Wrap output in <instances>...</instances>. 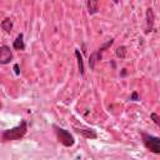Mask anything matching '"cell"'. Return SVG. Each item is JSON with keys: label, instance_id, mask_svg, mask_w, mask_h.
Segmentation results:
<instances>
[{"label": "cell", "instance_id": "9a60e30c", "mask_svg": "<svg viewBox=\"0 0 160 160\" xmlns=\"http://www.w3.org/2000/svg\"><path fill=\"white\" fill-rule=\"evenodd\" d=\"M14 70H15V74H16V75H19V74H20V70H19V64H15V65H14Z\"/></svg>", "mask_w": 160, "mask_h": 160}, {"label": "cell", "instance_id": "ba28073f", "mask_svg": "<svg viewBox=\"0 0 160 160\" xmlns=\"http://www.w3.org/2000/svg\"><path fill=\"white\" fill-rule=\"evenodd\" d=\"M12 48H14L15 50H19V51L25 50V41H24V34H22V32H20V34L15 38V40H14V42H12Z\"/></svg>", "mask_w": 160, "mask_h": 160}, {"label": "cell", "instance_id": "30bf717a", "mask_svg": "<svg viewBox=\"0 0 160 160\" xmlns=\"http://www.w3.org/2000/svg\"><path fill=\"white\" fill-rule=\"evenodd\" d=\"M75 58L78 60V68H79V72L81 76H84L85 74V66H84V59H82V54L80 52L79 49H75Z\"/></svg>", "mask_w": 160, "mask_h": 160}, {"label": "cell", "instance_id": "277c9868", "mask_svg": "<svg viewBox=\"0 0 160 160\" xmlns=\"http://www.w3.org/2000/svg\"><path fill=\"white\" fill-rule=\"evenodd\" d=\"M112 44H114V39L111 38V39L106 40V41H105V42H104L99 49H96L94 52H91V54H90V56H89V66H90V69H91V70H94V69H95V65H96V62H99V61L101 60L104 51H105V50H108Z\"/></svg>", "mask_w": 160, "mask_h": 160}, {"label": "cell", "instance_id": "5bb4252c", "mask_svg": "<svg viewBox=\"0 0 160 160\" xmlns=\"http://www.w3.org/2000/svg\"><path fill=\"white\" fill-rule=\"evenodd\" d=\"M129 100H131V101H139V100H140V95H139V92H138L136 90H134V91L131 92Z\"/></svg>", "mask_w": 160, "mask_h": 160}, {"label": "cell", "instance_id": "e0dca14e", "mask_svg": "<svg viewBox=\"0 0 160 160\" xmlns=\"http://www.w3.org/2000/svg\"><path fill=\"white\" fill-rule=\"evenodd\" d=\"M112 2H114V4H116V5H118V4H119V0H112Z\"/></svg>", "mask_w": 160, "mask_h": 160}, {"label": "cell", "instance_id": "2e32d148", "mask_svg": "<svg viewBox=\"0 0 160 160\" xmlns=\"http://www.w3.org/2000/svg\"><path fill=\"white\" fill-rule=\"evenodd\" d=\"M126 75V69H122V71H121V76H125Z\"/></svg>", "mask_w": 160, "mask_h": 160}, {"label": "cell", "instance_id": "7a4b0ae2", "mask_svg": "<svg viewBox=\"0 0 160 160\" xmlns=\"http://www.w3.org/2000/svg\"><path fill=\"white\" fill-rule=\"evenodd\" d=\"M52 129L55 131V135L58 138V141L61 145H64L65 148H71V146L75 145V138H74V135L69 130H66L64 128H60L56 124H52Z\"/></svg>", "mask_w": 160, "mask_h": 160}, {"label": "cell", "instance_id": "8992f818", "mask_svg": "<svg viewBox=\"0 0 160 160\" xmlns=\"http://www.w3.org/2000/svg\"><path fill=\"white\" fill-rule=\"evenodd\" d=\"M154 24H155V15L151 8L146 9L145 12V34H150L154 31Z\"/></svg>", "mask_w": 160, "mask_h": 160}, {"label": "cell", "instance_id": "4fadbf2b", "mask_svg": "<svg viewBox=\"0 0 160 160\" xmlns=\"http://www.w3.org/2000/svg\"><path fill=\"white\" fill-rule=\"evenodd\" d=\"M150 118H151V120L155 122V125H156V126H159V125H160V121H159V120H160V118H159V115H158L155 111H152V112L150 114Z\"/></svg>", "mask_w": 160, "mask_h": 160}, {"label": "cell", "instance_id": "7c38bea8", "mask_svg": "<svg viewBox=\"0 0 160 160\" xmlns=\"http://www.w3.org/2000/svg\"><path fill=\"white\" fill-rule=\"evenodd\" d=\"M115 54H116V56L119 58V59H125L126 58V54H128V48L125 46V45H121V46H119L118 49H116V51H115Z\"/></svg>", "mask_w": 160, "mask_h": 160}, {"label": "cell", "instance_id": "52a82bcc", "mask_svg": "<svg viewBox=\"0 0 160 160\" xmlns=\"http://www.w3.org/2000/svg\"><path fill=\"white\" fill-rule=\"evenodd\" d=\"M12 50L8 45L0 46V65H6L12 60Z\"/></svg>", "mask_w": 160, "mask_h": 160}, {"label": "cell", "instance_id": "5b68a950", "mask_svg": "<svg viewBox=\"0 0 160 160\" xmlns=\"http://www.w3.org/2000/svg\"><path fill=\"white\" fill-rule=\"evenodd\" d=\"M72 129L75 130V132L80 134L81 136H84L85 139H90V140H94V139H98V134H96V130H94L92 128H89L86 125H76V124H72Z\"/></svg>", "mask_w": 160, "mask_h": 160}, {"label": "cell", "instance_id": "9c48e42d", "mask_svg": "<svg viewBox=\"0 0 160 160\" xmlns=\"http://www.w3.org/2000/svg\"><path fill=\"white\" fill-rule=\"evenodd\" d=\"M99 2H100V0H88L86 8H88V12L90 15H95L99 12Z\"/></svg>", "mask_w": 160, "mask_h": 160}, {"label": "cell", "instance_id": "6da1fadb", "mask_svg": "<svg viewBox=\"0 0 160 160\" xmlns=\"http://www.w3.org/2000/svg\"><path fill=\"white\" fill-rule=\"evenodd\" d=\"M28 131V122L25 119H22L20 121L19 125L14 126V128H10V129H6L2 131L1 134V141L6 142V141H15V140H20L25 136Z\"/></svg>", "mask_w": 160, "mask_h": 160}, {"label": "cell", "instance_id": "8fae6325", "mask_svg": "<svg viewBox=\"0 0 160 160\" xmlns=\"http://www.w3.org/2000/svg\"><path fill=\"white\" fill-rule=\"evenodd\" d=\"M0 26H1V29H2L6 34H10L11 30H12V20H11L10 18H6V19H4V20L0 22Z\"/></svg>", "mask_w": 160, "mask_h": 160}, {"label": "cell", "instance_id": "3957f363", "mask_svg": "<svg viewBox=\"0 0 160 160\" xmlns=\"http://www.w3.org/2000/svg\"><path fill=\"white\" fill-rule=\"evenodd\" d=\"M140 135H141L144 146L149 151L159 155L160 154V138L159 136H155V135H150V134L144 132V131H141Z\"/></svg>", "mask_w": 160, "mask_h": 160}]
</instances>
